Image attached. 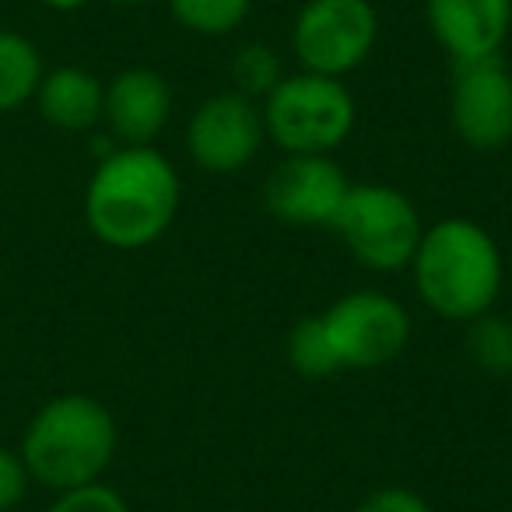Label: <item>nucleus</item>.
Instances as JSON below:
<instances>
[{"instance_id": "nucleus-21", "label": "nucleus", "mask_w": 512, "mask_h": 512, "mask_svg": "<svg viewBox=\"0 0 512 512\" xmlns=\"http://www.w3.org/2000/svg\"><path fill=\"white\" fill-rule=\"evenodd\" d=\"M355 512H432V505L411 488H379L355 505Z\"/></svg>"}, {"instance_id": "nucleus-11", "label": "nucleus", "mask_w": 512, "mask_h": 512, "mask_svg": "<svg viewBox=\"0 0 512 512\" xmlns=\"http://www.w3.org/2000/svg\"><path fill=\"white\" fill-rule=\"evenodd\" d=\"M428 29L453 64L502 57L512 29V0H425Z\"/></svg>"}, {"instance_id": "nucleus-5", "label": "nucleus", "mask_w": 512, "mask_h": 512, "mask_svg": "<svg viewBox=\"0 0 512 512\" xmlns=\"http://www.w3.org/2000/svg\"><path fill=\"white\" fill-rule=\"evenodd\" d=\"M334 232L344 239L358 264L379 274L411 267L421 242V214L404 190L386 183H351L344 207L334 221Z\"/></svg>"}, {"instance_id": "nucleus-23", "label": "nucleus", "mask_w": 512, "mask_h": 512, "mask_svg": "<svg viewBox=\"0 0 512 512\" xmlns=\"http://www.w3.org/2000/svg\"><path fill=\"white\" fill-rule=\"evenodd\" d=\"M113 4H123V8H137V4H151V0H113Z\"/></svg>"}, {"instance_id": "nucleus-4", "label": "nucleus", "mask_w": 512, "mask_h": 512, "mask_svg": "<svg viewBox=\"0 0 512 512\" xmlns=\"http://www.w3.org/2000/svg\"><path fill=\"white\" fill-rule=\"evenodd\" d=\"M264 130L285 155H334L358 120L355 95L341 78L288 74L264 99Z\"/></svg>"}, {"instance_id": "nucleus-3", "label": "nucleus", "mask_w": 512, "mask_h": 512, "mask_svg": "<svg viewBox=\"0 0 512 512\" xmlns=\"http://www.w3.org/2000/svg\"><path fill=\"white\" fill-rule=\"evenodd\" d=\"M116 421L88 393H64L36 411L22 439V460L32 481L53 491L95 484L116 456Z\"/></svg>"}, {"instance_id": "nucleus-2", "label": "nucleus", "mask_w": 512, "mask_h": 512, "mask_svg": "<svg viewBox=\"0 0 512 512\" xmlns=\"http://www.w3.org/2000/svg\"><path fill=\"white\" fill-rule=\"evenodd\" d=\"M418 295L435 316L470 323L491 313L502 292V249L474 218H442L421 232L411 260Z\"/></svg>"}, {"instance_id": "nucleus-15", "label": "nucleus", "mask_w": 512, "mask_h": 512, "mask_svg": "<svg viewBox=\"0 0 512 512\" xmlns=\"http://www.w3.org/2000/svg\"><path fill=\"white\" fill-rule=\"evenodd\" d=\"M288 362L306 379H330L341 372V358H337L323 316H306L295 323L288 334Z\"/></svg>"}, {"instance_id": "nucleus-16", "label": "nucleus", "mask_w": 512, "mask_h": 512, "mask_svg": "<svg viewBox=\"0 0 512 512\" xmlns=\"http://www.w3.org/2000/svg\"><path fill=\"white\" fill-rule=\"evenodd\" d=\"M470 362L488 376H512V320L498 313H484L467 323Z\"/></svg>"}, {"instance_id": "nucleus-7", "label": "nucleus", "mask_w": 512, "mask_h": 512, "mask_svg": "<svg viewBox=\"0 0 512 512\" xmlns=\"http://www.w3.org/2000/svg\"><path fill=\"white\" fill-rule=\"evenodd\" d=\"M320 316L341 358V369L390 365L411 341V316L386 292H351Z\"/></svg>"}, {"instance_id": "nucleus-10", "label": "nucleus", "mask_w": 512, "mask_h": 512, "mask_svg": "<svg viewBox=\"0 0 512 512\" xmlns=\"http://www.w3.org/2000/svg\"><path fill=\"white\" fill-rule=\"evenodd\" d=\"M351 179L334 155H288L264 186V204L278 221L302 228H334Z\"/></svg>"}, {"instance_id": "nucleus-17", "label": "nucleus", "mask_w": 512, "mask_h": 512, "mask_svg": "<svg viewBox=\"0 0 512 512\" xmlns=\"http://www.w3.org/2000/svg\"><path fill=\"white\" fill-rule=\"evenodd\" d=\"M228 74H232V85H235L232 92L246 95V99H253V102L267 99V95H271L274 88L288 78L278 50H271V46H264V43L239 46L235 57H232V67H228Z\"/></svg>"}, {"instance_id": "nucleus-12", "label": "nucleus", "mask_w": 512, "mask_h": 512, "mask_svg": "<svg viewBox=\"0 0 512 512\" xmlns=\"http://www.w3.org/2000/svg\"><path fill=\"white\" fill-rule=\"evenodd\" d=\"M172 116V88L151 67H127L106 85L102 120L123 148H148Z\"/></svg>"}, {"instance_id": "nucleus-13", "label": "nucleus", "mask_w": 512, "mask_h": 512, "mask_svg": "<svg viewBox=\"0 0 512 512\" xmlns=\"http://www.w3.org/2000/svg\"><path fill=\"white\" fill-rule=\"evenodd\" d=\"M39 113L57 130H92L102 120L106 85L85 67H57L39 81Z\"/></svg>"}, {"instance_id": "nucleus-20", "label": "nucleus", "mask_w": 512, "mask_h": 512, "mask_svg": "<svg viewBox=\"0 0 512 512\" xmlns=\"http://www.w3.org/2000/svg\"><path fill=\"white\" fill-rule=\"evenodd\" d=\"M29 470H25L22 453L0 446V512H11L29 491Z\"/></svg>"}, {"instance_id": "nucleus-14", "label": "nucleus", "mask_w": 512, "mask_h": 512, "mask_svg": "<svg viewBox=\"0 0 512 512\" xmlns=\"http://www.w3.org/2000/svg\"><path fill=\"white\" fill-rule=\"evenodd\" d=\"M43 74V57L36 43L18 32L0 29V113H11L36 99Z\"/></svg>"}, {"instance_id": "nucleus-19", "label": "nucleus", "mask_w": 512, "mask_h": 512, "mask_svg": "<svg viewBox=\"0 0 512 512\" xmlns=\"http://www.w3.org/2000/svg\"><path fill=\"white\" fill-rule=\"evenodd\" d=\"M50 512H130L120 491H113L109 484H81V488L60 491V498L50 505Z\"/></svg>"}, {"instance_id": "nucleus-6", "label": "nucleus", "mask_w": 512, "mask_h": 512, "mask_svg": "<svg viewBox=\"0 0 512 512\" xmlns=\"http://www.w3.org/2000/svg\"><path fill=\"white\" fill-rule=\"evenodd\" d=\"M379 15L372 0H306L292 25V53L302 71L344 78L372 57Z\"/></svg>"}, {"instance_id": "nucleus-8", "label": "nucleus", "mask_w": 512, "mask_h": 512, "mask_svg": "<svg viewBox=\"0 0 512 512\" xmlns=\"http://www.w3.org/2000/svg\"><path fill=\"white\" fill-rule=\"evenodd\" d=\"M449 120L456 137L474 151L512 144V74L502 57L453 64Z\"/></svg>"}, {"instance_id": "nucleus-9", "label": "nucleus", "mask_w": 512, "mask_h": 512, "mask_svg": "<svg viewBox=\"0 0 512 512\" xmlns=\"http://www.w3.org/2000/svg\"><path fill=\"white\" fill-rule=\"evenodd\" d=\"M264 113L239 92H221L200 102L186 127V148L197 169L228 176L246 169L264 144Z\"/></svg>"}, {"instance_id": "nucleus-22", "label": "nucleus", "mask_w": 512, "mask_h": 512, "mask_svg": "<svg viewBox=\"0 0 512 512\" xmlns=\"http://www.w3.org/2000/svg\"><path fill=\"white\" fill-rule=\"evenodd\" d=\"M50 11H64V15H71V11H81L88 4V0H43Z\"/></svg>"}, {"instance_id": "nucleus-18", "label": "nucleus", "mask_w": 512, "mask_h": 512, "mask_svg": "<svg viewBox=\"0 0 512 512\" xmlns=\"http://www.w3.org/2000/svg\"><path fill=\"white\" fill-rule=\"evenodd\" d=\"M249 4L253 0H169V11L183 29L218 39L246 22Z\"/></svg>"}, {"instance_id": "nucleus-1", "label": "nucleus", "mask_w": 512, "mask_h": 512, "mask_svg": "<svg viewBox=\"0 0 512 512\" xmlns=\"http://www.w3.org/2000/svg\"><path fill=\"white\" fill-rule=\"evenodd\" d=\"M183 183L172 162L148 148H116L95 165L85 190V221L113 249H144L176 221Z\"/></svg>"}]
</instances>
